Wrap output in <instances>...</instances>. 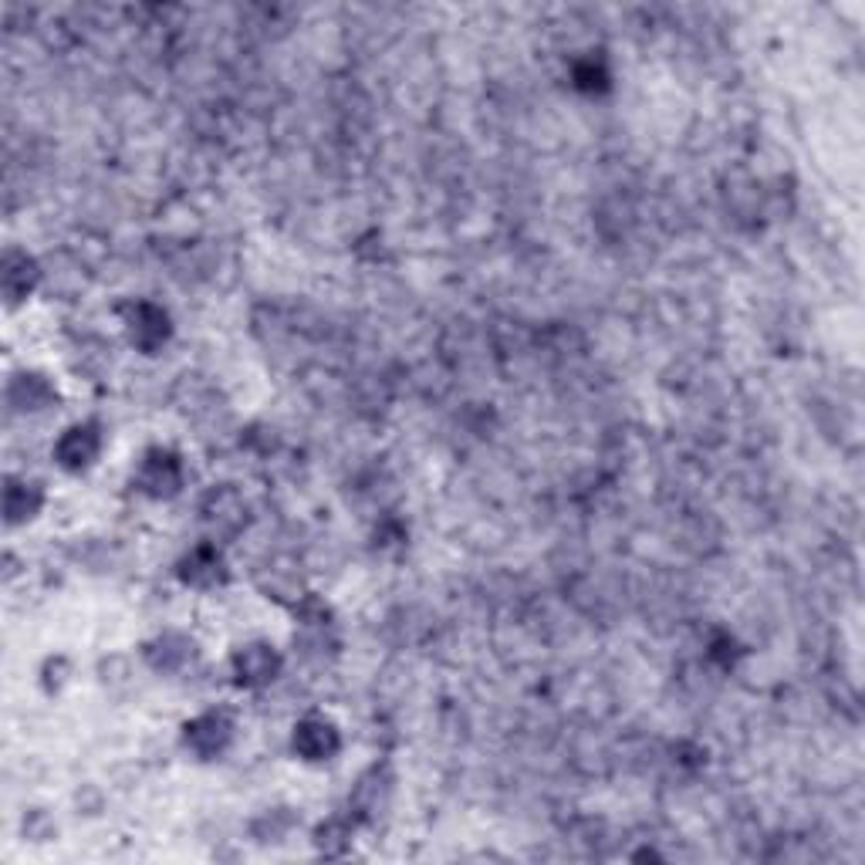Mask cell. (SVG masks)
<instances>
[{
	"label": "cell",
	"instance_id": "6da1fadb",
	"mask_svg": "<svg viewBox=\"0 0 865 865\" xmlns=\"http://www.w3.org/2000/svg\"><path fill=\"white\" fill-rule=\"evenodd\" d=\"M274 670H278V656L271 653V646H247L237 659V673L244 683L274 680Z\"/></svg>",
	"mask_w": 865,
	"mask_h": 865
}]
</instances>
